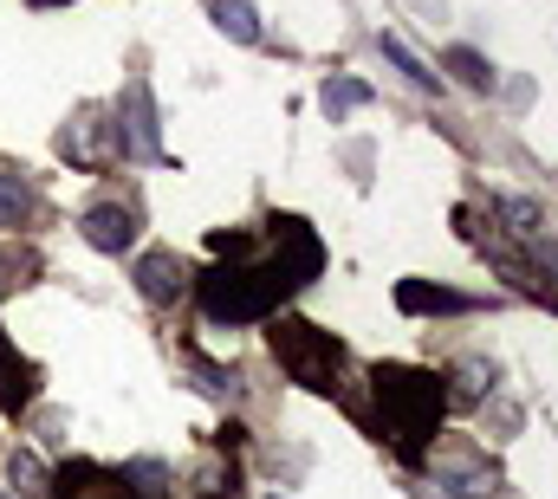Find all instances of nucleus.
I'll list each match as a JSON object with an SVG mask.
<instances>
[{"mask_svg":"<svg viewBox=\"0 0 558 499\" xmlns=\"http://www.w3.org/2000/svg\"><path fill=\"white\" fill-rule=\"evenodd\" d=\"M318 266H325L318 234L305 221H274V259L202 272V312H208V325H254V318L274 312L279 299H292L299 285H312Z\"/></svg>","mask_w":558,"mask_h":499,"instance_id":"nucleus-1","label":"nucleus"},{"mask_svg":"<svg viewBox=\"0 0 558 499\" xmlns=\"http://www.w3.org/2000/svg\"><path fill=\"white\" fill-rule=\"evenodd\" d=\"M377 402H384V435L416 461L422 435H435L441 422V382L422 370H377Z\"/></svg>","mask_w":558,"mask_h":499,"instance_id":"nucleus-2","label":"nucleus"},{"mask_svg":"<svg viewBox=\"0 0 558 499\" xmlns=\"http://www.w3.org/2000/svg\"><path fill=\"white\" fill-rule=\"evenodd\" d=\"M274 357L279 370L292 376V382H305V389H331L338 382V338H325L318 325H305V318H279L274 325Z\"/></svg>","mask_w":558,"mask_h":499,"instance_id":"nucleus-3","label":"nucleus"},{"mask_svg":"<svg viewBox=\"0 0 558 499\" xmlns=\"http://www.w3.org/2000/svg\"><path fill=\"white\" fill-rule=\"evenodd\" d=\"M118 149L124 156H143V162H162V130H156V105H149V85L131 78L124 85V111H118Z\"/></svg>","mask_w":558,"mask_h":499,"instance_id":"nucleus-4","label":"nucleus"},{"mask_svg":"<svg viewBox=\"0 0 558 499\" xmlns=\"http://www.w3.org/2000/svg\"><path fill=\"white\" fill-rule=\"evenodd\" d=\"M137 292L149 299V305H175V299L189 292V266H182L169 247H149L137 259Z\"/></svg>","mask_w":558,"mask_h":499,"instance_id":"nucleus-5","label":"nucleus"},{"mask_svg":"<svg viewBox=\"0 0 558 499\" xmlns=\"http://www.w3.org/2000/svg\"><path fill=\"white\" fill-rule=\"evenodd\" d=\"M85 241L98 253H124L137 241V208H124V202H98V208H85Z\"/></svg>","mask_w":558,"mask_h":499,"instance_id":"nucleus-6","label":"nucleus"},{"mask_svg":"<svg viewBox=\"0 0 558 499\" xmlns=\"http://www.w3.org/2000/svg\"><path fill=\"white\" fill-rule=\"evenodd\" d=\"M435 487H448L454 499H494L500 474H494L487 461H441V467H435Z\"/></svg>","mask_w":558,"mask_h":499,"instance_id":"nucleus-7","label":"nucleus"},{"mask_svg":"<svg viewBox=\"0 0 558 499\" xmlns=\"http://www.w3.org/2000/svg\"><path fill=\"white\" fill-rule=\"evenodd\" d=\"M397 305H403V312H474V299H468V292L422 285V279H403V285H397Z\"/></svg>","mask_w":558,"mask_h":499,"instance_id":"nucleus-8","label":"nucleus"},{"mask_svg":"<svg viewBox=\"0 0 558 499\" xmlns=\"http://www.w3.org/2000/svg\"><path fill=\"white\" fill-rule=\"evenodd\" d=\"M26 402H33V364L0 331V409H26Z\"/></svg>","mask_w":558,"mask_h":499,"instance_id":"nucleus-9","label":"nucleus"},{"mask_svg":"<svg viewBox=\"0 0 558 499\" xmlns=\"http://www.w3.org/2000/svg\"><path fill=\"white\" fill-rule=\"evenodd\" d=\"M7 487L20 499H46L52 494V474H46V461H39L33 448H13V454H7Z\"/></svg>","mask_w":558,"mask_h":499,"instance_id":"nucleus-10","label":"nucleus"},{"mask_svg":"<svg viewBox=\"0 0 558 499\" xmlns=\"http://www.w3.org/2000/svg\"><path fill=\"white\" fill-rule=\"evenodd\" d=\"M208 20L234 39V46H260V13L247 0H208Z\"/></svg>","mask_w":558,"mask_h":499,"instance_id":"nucleus-11","label":"nucleus"},{"mask_svg":"<svg viewBox=\"0 0 558 499\" xmlns=\"http://www.w3.org/2000/svg\"><path fill=\"white\" fill-rule=\"evenodd\" d=\"M377 52H384V59H390V65H397V72H403V78H410L416 92H441V78H435V72L422 65V59L410 52V46H403V39H397V33H377Z\"/></svg>","mask_w":558,"mask_h":499,"instance_id":"nucleus-12","label":"nucleus"},{"mask_svg":"<svg viewBox=\"0 0 558 499\" xmlns=\"http://www.w3.org/2000/svg\"><path fill=\"white\" fill-rule=\"evenodd\" d=\"M494 215H500L507 234H520V241H539V228H546L539 202H526V195H494Z\"/></svg>","mask_w":558,"mask_h":499,"instance_id":"nucleus-13","label":"nucleus"},{"mask_svg":"<svg viewBox=\"0 0 558 499\" xmlns=\"http://www.w3.org/2000/svg\"><path fill=\"white\" fill-rule=\"evenodd\" d=\"M26 221H33V188L0 169V228H26Z\"/></svg>","mask_w":558,"mask_h":499,"instance_id":"nucleus-14","label":"nucleus"},{"mask_svg":"<svg viewBox=\"0 0 558 499\" xmlns=\"http://www.w3.org/2000/svg\"><path fill=\"white\" fill-rule=\"evenodd\" d=\"M448 72H461L468 92H494V65H487L474 46H454V52H448Z\"/></svg>","mask_w":558,"mask_h":499,"instance_id":"nucleus-15","label":"nucleus"},{"mask_svg":"<svg viewBox=\"0 0 558 499\" xmlns=\"http://www.w3.org/2000/svg\"><path fill=\"white\" fill-rule=\"evenodd\" d=\"M318 105H325L331 118H344V111H364V105H371V85H357V78H331Z\"/></svg>","mask_w":558,"mask_h":499,"instance_id":"nucleus-16","label":"nucleus"},{"mask_svg":"<svg viewBox=\"0 0 558 499\" xmlns=\"http://www.w3.org/2000/svg\"><path fill=\"white\" fill-rule=\"evenodd\" d=\"M162 480H169V467H162V461H131V467H124L131 499H162Z\"/></svg>","mask_w":558,"mask_h":499,"instance_id":"nucleus-17","label":"nucleus"},{"mask_svg":"<svg viewBox=\"0 0 558 499\" xmlns=\"http://www.w3.org/2000/svg\"><path fill=\"white\" fill-rule=\"evenodd\" d=\"M59 487H72V480H59ZM59 499H131V487H124V474H98V487H72Z\"/></svg>","mask_w":558,"mask_h":499,"instance_id":"nucleus-18","label":"nucleus"},{"mask_svg":"<svg viewBox=\"0 0 558 499\" xmlns=\"http://www.w3.org/2000/svg\"><path fill=\"white\" fill-rule=\"evenodd\" d=\"M487 389H494V364L468 357V364H461V395H487Z\"/></svg>","mask_w":558,"mask_h":499,"instance_id":"nucleus-19","label":"nucleus"},{"mask_svg":"<svg viewBox=\"0 0 558 499\" xmlns=\"http://www.w3.org/2000/svg\"><path fill=\"white\" fill-rule=\"evenodd\" d=\"M533 259H539V266H553V272H558V241H533Z\"/></svg>","mask_w":558,"mask_h":499,"instance_id":"nucleus-20","label":"nucleus"},{"mask_svg":"<svg viewBox=\"0 0 558 499\" xmlns=\"http://www.w3.org/2000/svg\"><path fill=\"white\" fill-rule=\"evenodd\" d=\"M33 7H65V0H33Z\"/></svg>","mask_w":558,"mask_h":499,"instance_id":"nucleus-21","label":"nucleus"},{"mask_svg":"<svg viewBox=\"0 0 558 499\" xmlns=\"http://www.w3.org/2000/svg\"><path fill=\"white\" fill-rule=\"evenodd\" d=\"M0 499H7V494H0Z\"/></svg>","mask_w":558,"mask_h":499,"instance_id":"nucleus-22","label":"nucleus"}]
</instances>
